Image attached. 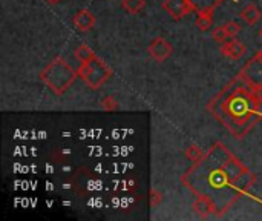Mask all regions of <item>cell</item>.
Wrapping results in <instances>:
<instances>
[{
    "label": "cell",
    "instance_id": "obj_6",
    "mask_svg": "<svg viewBox=\"0 0 262 221\" xmlns=\"http://www.w3.org/2000/svg\"><path fill=\"white\" fill-rule=\"evenodd\" d=\"M95 22H97V18H95V15H94L89 9H80V11L74 15V18H72L74 26H75L80 32H88V31H91V29L95 26Z\"/></svg>",
    "mask_w": 262,
    "mask_h": 221
},
{
    "label": "cell",
    "instance_id": "obj_4",
    "mask_svg": "<svg viewBox=\"0 0 262 221\" xmlns=\"http://www.w3.org/2000/svg\"><path fill=\"white\" fill-rule=\"evenodd\" d=\"M161 6L173 20H180L195 11V6L190 0H164Z\"/></svg>",
    "mask_w": 262,
    "mask_h": 221
},
{
    "label": "cell",
    "instance_id": "obj_18",
    "mask_svg": "<svg viewBox=\"0 0 262 221\" xmlns=\"http://www.w3.org/2000/svg\"><path fill=\"white\" fill-rule=\"evenodd\" d=\"M45 2H46L48 5H51V6H55V5H58L61 0H45Z\"/></svg>",
    "mask_w": 262,
    "mask_h": 221
},
{
    "label": "cell",
    "instance_id": "obj_13",
    "mask_svg": "<svg viewBox=\"0 0 262 221\" xmlns=\"http://www.w3.org/2000/svg\"><path fill=\"white\" fill-rule=\"evenodd\" d=\"M100 108H101L103 111L114 112V111H117V109L120 108V105H118V100H117L115 97L107 95V97H104V98L100 102Z\"/></svg>",
    "mask_w": 262,
    "mask_h": 221
},
{
    "label": "cell",
    "instance_id": "obj_8",
    "mask_svg": "<svg viewBox=\"0 0 262 221\" xmlns=\"http://www.w3.org/2000/svg\"><path fill=\"white\" fill-rule=\"evenodd\" d=\"M239 15H241V18H243L247 25L255 26V25L261 20L262 11L255 5V3H250V5H247L246 8L241 9Z\"/></svg>",
    "mask_w": 262,
    "mask_h": 221
},
{
    "label": "cell",
    "instance_id": "obj_20",
    "mask_svg": "<svg viewBox=\"0 0 262 221\" xmlns=\"http://www.w3.org/2000/svg\"><path fill=\"white\" fill-rule=\"evenodd\" d=\"M259 37H261V40H262V28L259 29Z\"/></svg>",
    "mask_w": 262,
    "mask_h": 221
},
{
    "label": "cell",
    "instance_id": "obj_10",
    "mask_svg": "<svg viewBox=\"0 0 262 221\" xmlns=\"http://www.w3.org/2000/svg\"><path fill=\"white\" fill-rule=\"evenodd\" d=\"M75 58L80 62V63H84V62H89V60H92L94 57H95V52L88 46V45H84V43H81V45H78L77 48H75Z\"/></svg>",
    "mask_w": 262,
    "mask_h": 221
},
{
    "label": "cell",
    "instance_id": "obj_14",
    "mask_svg": "<svg viewBox=\"0 0 262 221\" xmlns=\"http://www.w3.org/2000/svg\"><path fill=\"white\" fill-rule=\"evenodd\" d=\"M223 26H224V29H226V32H227V35H229V38H233V37H236V35L241 32V25H239L238 22H235V20H229V22H226Z\"/></svg>",
    "mask_w": 262,
    "mask_h": 221
},
{
    "label": "cell",
    "instance_id": "obj_12",
    "mask_svg": "<svg viewBox=\"0 0 262 221\" xmlns=\"http://www.w3.org/2000/svg\"><path fill=\"white\" fill-rule=\"evenodd\" d=\"M184 155H186L190 162L196 163V162L203 160L206 154H204V151H203L200 146H196V145H190V146L184 151Z\"/></svg>",
    "mask_w": 262,
    "mask_h": 221
},
{
    "label": "cell",
    "instance_id": "obj_3",
    "mask_svg": "<svg viewBox=\"0 0 262 221\" xmlns=\"http://www.w3.org/2000/svg\"><path fill=\"white\" fill-rule=\"evenodd\" d=\"M147 52L149 55L158 62V63H164L172 54H173V46L170 42H167L164 37H155L149 46H147Z\"/></svg>",
    "mask_w": 262,
    "mask_h": 221
},
{
    "label": "cell",
    "instance_id": "obj_19",
    "mask_svg": "<svg viewBox=\"0 0 262 221\" xmlns=\"http://www.w3.org/2000/svg\"><path fill=\"white\" fill-rule=\"evenodd\" d=\"M221 2H223V0H210V3H212L213 9H215V8H216V6H218V5H220Z\"/></svg>",
    "mask_w": 262,
    "mask_h": 221
},
{
    "label": "cell",
    "instance_id": "obj_16",
    "mask_svg": "<svg viewBox=\"0 0 262 221\" xmlns=\"http://www.w3.org/2000/svg\"><path fill=\"white\" fill-rule=\"evenodd\" d=\"M150 206L152 208H157V206H160L161 205V202H163V194L157 189V188H152L150 189Z\"/></svg>",
    "mask_w": 262,
    "mask_h": 221
},
{
    "label": "cell",
    "instance_id": "obj_11",
    "mask_svg": "<svg viewBox=\"0 0 262 221\" xmlns=\"http://www.w3.org/2000/svg\"><path fill=\"white\" fill-rule=\"evenodd\" d=\"M121 6L129 14H138L146 8V0H121Z\"/></svg>",
    "mask_w": 262,
    "mask_h": 221
},
{
    "label": "cell",
    "instance_id": "obj_15",
    "mask_svg": "<svg viewBox=\"0 0 262 221\" xmlns=\"http://www.w3.org/2000/svg\"><path fill=\"white\" fill-rule=\"evenodd\" d=\"M212 38H213L216 43H220V45H221L223 42H226V40L229 38V35H227L224 26H216V28L212 31Z\"/></svg>",
    "mask_w": 262,
    "mask_h": 221
},
{
    "label": "cell",
    "instance_id": "obj_2",
    "mask_svg": "<svg viewBox=\"0 0 262 221\" xmlns=\"http://www.w3.org/2000/svg\"><path fill=\"white\" fill-rule=\"evenodd\" d=\"M78 71V77L91 88V89H98L101 88L111 77H112V69L97 55L80 65Z\"/></svg>",
    "mask_w": 262,
    "mask_h": 221
},
{
    "label": "cell",
    "instance_id": "obj_9",
    "mask_svg": "<svg viewBox=\"0 0 262 221\" xmlns=\"http://www.w3.org/2000/svg\"><path fill=\"white\" fill-rule=\"evenodd\" d=\"M195 25L200 31L206 32L209 29H212L213 26V15H212V11H203V12H198V17L195 20Z\"/></svg>",
    "mask_w": 262,
    "mask_h": 221
},
{
    "label": "cell",
    "instance_id": "obj_1",
    "mask_svg": "<svg viewBox=\"0 0 262 221\" xmlns=\"http://www.w3.org/2000/svg\"><path fill=\"white\" fill-rule=\"evenodd\" d=\"M78 71H75L64 58L60 55L54 57L38 74V78L55 94H64L77 80Z\"/></svg>",
    "mask_w": 262,
    "mask_h": 221
},
{
    "label": "cell",
    "instance_id": "obj_5",
    "mask_svg": "<svg viewBox=\"0 0 262 221\" xmlns=\"http://www.w3.org/2000/svg\"><path fill=\"white\" fill-rule=\"evenodd\" d=\"M247 51V46L239 42L238 38H227L226 42L221 43V54L230 60H239Z\"/></svg>",
    "mask_w": 262,
    "mask_h": 221
},
{
    "label": "cell",
    "instance_id": "obj_7",
    "mask_svg": "<svg viewBox=\"0 0 262 221\" xmlns=\"http://www.w3.org/2000/svg\"><path fill=\"white\" fill-rule=\"evenodd\" d=\"M193 209L200 217L206 218V217H209L210 214H213L216 211V205H215V202L212 198L198 195V198H196V202L193 205Z\"/></svg>",
    "mask_w": 262,
    "mask_h": 221
},
{
    "label": "cell",
    "instance_id": "obj_17",
    "mask_svg": "<svg viewBox=\"0 0 262 221\" xmlns=\"http://www.w3.org/2000/svg\"><path fill=\"white\" fill-rule=\"evenodd\" d=\"M253 60H255V62H258V63H261V65H262V49H261V51H258V52L255 54Z\"/></svg>",
    "mask_w": 262,
    "mask_h": 221
}]
</instances>
